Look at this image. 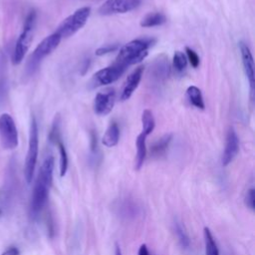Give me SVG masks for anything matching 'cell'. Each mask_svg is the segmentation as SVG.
I'll use <instances>...</instances> for the list:
<instances>
[{
	"instance_id": "4316f807",
	"label": "cell",
	"mask_w": 255,
	"mask_h": 255,
	"mask_svg": "<svg viewBox=\"0 0 255 255\" xmlns=\"http://www.w3.org/2000/svg\"><path fill=\"white\" fill-rule=\"evenodd\" d=\"M119 49V45L118 44H108L106 46L100 47L96 50V55L97 56H104L107 54H110L112 52H115Z\"/></svg>"
},
{
	"instance_id": "7c38bea8",
	"label": "cell",
	"mask_w": 255,
	"mask_h": 255,
	"mask_svg": "<svg viewBox=\"0 0 255 255\" xmlns=\"http://www.w3.org/2000/svg\"><path fill=\"white\" fill-rule=\"evenodd\" d=\"M239 151V139L233 128H230L226 134L225 147L222 153L221 162L223 166L228 165L237 155Z\"/></svg>"
},
{
	"instance_id": "603a6c76",
	"label": "cell",
	"mask_w": 255,
	"mask_h": 255,
	"mask_svg": "<svg viewBox=\"0 0 255 255\" xmlns=\"http://www.w3.org/2000/svg\"><path fill=\"white\" fill-rule=\"evenodd\" d=\"M174 232H175V235H176V237L178 239L179 244L183 248H188L189 244H190L189 237H188L187 233L185 232L184 228L182 227V225L179 222H175V224H174Z\"/></svg>"
},
{
	"instance_id": "2e32d148",
	"label": "cell",
	"mask_w": 255,
	"mask_h": 255,
	"mask_svg": "<svg viewBox=\"0 0 255 255\" xmlns=\"http://www.w3.org/2000/svg\"><path fill=\"white\" fill-rule=\"evenodd\" d=\"M186 98L191 106L203 110L205 105L203 101V97L201 91L196 86H189L186 90Z\"/></svg>"
},
{
	"instance_id": "484cf974",
	"label": "cell",
	"mask_w": 255,
	"mask_h": 255,
	"mask_svg": "<svg viewBox=\"0 0 255 255\" xmlns=\"http://www.w3.org/2000/svg\"><path fill=\"white\" fill-rule=\"evenodd\" d=\"M245 205L250 208L251 210H254L255 208V189L253 187L249 188L245 195Z\"/></svg>"
},
{
	"instance_id": "f1b7e54d",
	"label": "cell",
	"mask_w": 255,
	"mask_h": 255,
	"mask_svg": "<svg viewBox=\"0 0 255 255\" xmlns=\"http://www.w3.org/2000/svg\"><path fill=\"white\" fill-rule=\"evenodd\" d=\"M20 252L18 250V248L16 247H11L9 249H7L5 252H3L1 255H19Z\"/></svg>"
},
{
	"instance_id": "4fadbf2b",
	"label": "cell",
	"mask_w": 255,
	"mask_h": 255,
	"mask_svg": "<svg viewBox=\"0 0 255 255\" xmlns=\"http://www.w3.org/2000/svg\"><path fill=\"white\" fill-rule=\"evenodd\" d=\"M142 73H143L142 67H138L128 76L120 95L121 101L125 102L131 97V95L139 85V82L142 77Z\"/></svg>"
},
{
	"instance_id": "ac0fdd59",
	"label": "cell",
	"mask_w": 255,
	"mask_h": 255,
	"mask_svg": "<svg viewBox=\"0 0 255 255\" xmlns=\"http://www.w3.org/2000/svg\"><path fill=\"white\" fill-rule=\"evenodd\" d=\"M165 21H166V18L162 13H159V12L148 13L141 19L140 26L143 28L156 27V26H160V25L164 24Z\"/></svg>"
},
{
	"instance_id": "8992f818",
	"label": "cell",
	"mask_w": 255,
	"mask_h": 255,
	"mask_svg": "<svg viewBox=\"0 0 255 255\" xmlns=\"http://www.w3.org/2000/svg\"><path fill=\"white\" fill-rule=\"evenodd\" d=\"M91 15V8L88 6L77 9L73 14L68 16L57 29V33L61 38H68L77 33L85 26Z\"/></svg>"
},
{
	"instance_id": "d6986e66",
	"label": "cell",
	"mask_w": 255,
	"mask_h": 255,
	"mask_svg": "<svg viewBox=\"0 0 255 255\" xmlns=\"http://www.w3.org/2000/svg\"><path fill=\"white\" fill-rule=\"evenodd\" d=\"M204 235V245H205V255H219V250L214 237L208 227L203 229Z\"/></svg>"
},
{
	"instance_id": "e0dca14e",
	"label": "cell",
	"mask_w": 255,
	"mask_h": 255,
	"mask_svg": "<svg viewBox=\"0 0 255 255\" xmlns=\"http://www.w3.org/2000/svg\"><path fill=\"white\" fill-rule=\"evenodd\" d=\"M172 135L170 133H166L160 138H158L153 144L150 146V153L153 156H160L165 153L170 141H171Z\"/></svg>"
},
{
	"instance_id": "7a4b0ae2",
	"label": "cell",
	"mask_w": 255,
	"mask_h": 255,
	"mask_svg": "<svg viewBox=\"0 0 255 255\" xmlns=\"http://www.w3.org/2000/svg\"><path fill=\"white\" fill-rule=\"evenodd\" d=\"M152 43L153 40L149 38L135 39L128 42L120 49L115 63L128 68L141 62L147 56L148 48Z\"/></svg>"
},
{
	"instance_id": "44dd1931",
	"label": "cell",
	"mask_w": 255,
	"mask_h": 255,
	"mask_svg": "<svg viewBox=\"0 0 255 255\" xmlns=\"http://www.w3.org/2000/svg\"><path fill=\"white\" fill-rule=\"evenodd\" d=\"M172 66L177 73H182L187 67V59L183 52L176 51L172 58Z\"/></svg>"
},
{
	"instance_id": "30bf717a",
	"label": "cell",
	"mask_w": 255,
	"mask_h": 255,
	"mask_svg": "<svg viewBox=\"0 0 255 255\" xmlns=\"http://www.w3.org/2000/svg\"><path fill=\"white\" fill-rule=\"evenodd\" d=\"M116 93L114 89H108L96 95L94 100V112L99 116H107L114 108Z\"/></svg>"
},
{
	"instance_id": "5bb4252c",
	"label": "cell",
	"mask_w": 255,
	"mask_h": 255,
	"mask_svg": "<svg viewBox=\"0 0 255 255\" xmlns=\"http://www.w3.org/2000/svg\"><path fill=\"white\" fill-rule=\"evenodd\" d=\"M119 139H120V128L118 124L113 122L108 127L102 138V143L107 147H113L118 144Z\"/></svg>"
},
{
	"instance_id": "3957f363",
	"label": "cell",
	"mask_w": 255,
	"mask_h": 255,
	"mask_svg": "<svg viewBox=\"0 0 255 255\" xmlns=\"http://www.w3.org/2000/svg\"><path fill=\"white\" fill-rule=\"evenodd\" d=\"M62 38L61 36L55 32L49 36H47L45 39H43L38 46L35 48L31 56L29 57L27 64H26V74L32 75L35 73V71L38 69L41 61L50 55L60 44Z\"/></svg>"
},
{
	"instance_id": "6da1fadb",
	"label": "cell",
	"mask_w": 255,
	"mask_h": 255,
	"mask_svg": "<svg viewBox=\"0 0 255 255\" xmlns=\"http://www.w3.org/2000/svg\"><path fill=\"white\" fill-rule=\"evenodd\" d=\"M53 170L54 157L48 155L40 167L32 193L30 210L33 217L38 216L47 202L49 190L53 182Z\"/></svg>"
},
{
	"instance_id": "83f0119b",
	"label": "cell",
	"mask_w": 255,
	"mask_h": 255,
	"mask_svg": "<svg viewBox=\"0 0 255 255\" xmlns=\"http://www.w3.org/2000/svg\"><path fill=\"white\" fill-rule=\"evenodd\" d=\"M98 149V141H97V134L95 131L91 132V150L92 152H97Z\"/></svg>"
},
{
	"instance_id": "5b68a950",
	"label": "cell",
	"mask_w": 255,
	"mask_h": 255,
	"mask_svg": "<svg viewBox=\"0 0 255 255\" xmlns=\"http://www.w3.org/2000/svg\"><path fill=\"white\" fill-rule=\"evenodd\" d=\"M38 149H39V132H38V125L36 119L32 117L30 124V133H29V144L28 150L25 158V166H24V175L26 181L30 183L33 179L35 167L38 158Z\"/></svg>"
},
{
	"instance_id": "ba28073f",
	"label": "cell",
	"mask_w": 255,
	"mask_h": 255,
	"mask_svg": "<svg viewBox=\"0 0 255 255\" xmlns=\"http://www.w3.org/2000/svg\"><path fill=\"white\" fill-rule=\"evenodd\" d=\"M126 69L127 68H125L124 66L116 63L113 66L104 68L98 71L96 74H94L89 83V86L91 89H95L101 86L112 84L116 82L124 74Z\"/></svg>"
},
{
	"instance_id": "277c9868",
	"label": "cell",
	"mask_w": 255,
	"mask_h": 255,
	"mask_svg": "<svg viewBox=\"0 0 255 255\" xmlns=\"http://www.w3.org/2000/svg\"><path fill=\"white\" fill-rule=\"evenodd\" d=\"M36 18H37L36 11L31 10L25 19L22 33L20 34V36L17 39L13 57H12V62L14 65H18L22 62V60L24 59V57L29 49V46H30V43H31L32 37H33L32 35H33Z\"/></svg>"
},
{
	"instance_id": "7402d4cb",
	"label": "cell",
	"mask_w": 255,
	"mask_h": 255,
	"mask_svg": "<svg viewBox=\"0 0 255 255\" xmlns=\"http://www.w3.org/2000/svg\"><path fill=\"white\" fill-rule=\"evenodd\" d=\"M58 148H59V153H60V176L63 177L65 176L67 170H68V154L66 147L64 143L60 140L58 143Z\"/></svg>"
},
{
	"instance_id": "f546056e",
	"label": "cell",
	"mask_w": 255,
	"mask_h": 255,
	"mask_svg": "<svg viewBox=\"0 0 255 255\" xmlns=\"http://www.w3.org/2000/svg\"><path fill=\"white\" fill-rule=\"evenodd\" d=\"M137 255H149V251L147 249V246L146 244H141L138 248V252H137Z\"/></svg>"
},
{
	"instance_id": "9c48e42d",
	"label": "cell",
	"mask_w": 255,
	"mask_h": 255,
	"mask_svg": "<svg viewBox=\"0 0 255 255\" xmlns=\"http://www.w3.org/2000/svg\"><path fill=\"white\" fill-rule=\"evenodd\" d=\"M141 0H107L100 8L99 13L104 16L124 14L137 8Z\"/></svg>"
},
{
	"instance_id": "d4e9b609",
	"label": "cell",
	"mask_w": 255,
	"mask_h": 255,
	"mask_svg": "<svg viewBox=\"0 0 255 255\" xmlns=\"http://www.w3.org/2000/svg\"><path fill=\"white\" fill-rule=\"evenodd\" d=\"M185 56L193 68H197L200 64V59L197 53L189 47H185Z\"/></svg>"
},
{
	"instance_id": "8fae6325",
	"label": "cell",
	"mask_w": 255,
	"mask_h": 255,
	"mask_svg": "<svg viewBox=\"0 0 255 255\" xmlns=\"http://www.w3.org/2000/svg\"><path fill=\"white\" fill-rule=\"evenodd\" d=\"M239 50H240V55H241V59H242V64H243L244 72H245V75H246V77H247V79L249 81L250 91H251V95L253 97L254 86H255V74H254V60H253V56H252V53H251L249 47L244 42H240L239 43Z\"/></svg>"
},
{
	"instance_id": "9a60e30c",
	"label": "cell",
	"mask_w": 255,
	"mask_h": 255,
	"mask_svg": "<svg viewBox=\"0 0 255 255\" xmlns=\"http://www.w3.org/2000/svg\"><path fill=\"white\" fill-rule=\"evenodd\" d=\"M146 135L140 132L136 137V154H135V164L134 167L136 170L140 169L143 165V162L146 157V143H145Z\"/></svg>"
},
{
	"instance_id": "52a82bcc",
	"label": "cell",
	"mask_w": 255,
	"mask_h": 255,
	"mask_svg": "<svg viewBox=\"0 0 255 255\" xmlns=\"http://www.w3.org/2000/svg\"><path fill=\"white\" fill-rule=\"evenodd\" d=\"M0 139L5 149H14L18 145V131L15 122L6 113L0 116Z\"/></svg>"
},
{
	"instance_id": "cb8c5ba5",
	"label": "cell",
	"mask_w": 255,
	"mask_h": 255,
	"mask_svg": "<svg viewBox=\"0 0 255 255\" xmlns=\"http://www.w3.org/2000/svg\"><path fill=\"white\" fill-rule=\"evenodd\" d=\"M49 140L52 143H58L60 139V117L57 115L53 121L50 132H49Z\"/></svg>"
},
{
	"instance_id": "ffe728a7",
	"label": "cell",
	"mask_w": 255,
	"mask_h": 255,
	"mask_svg": "<svg viewBox=\"0 0 255 255\" xmlns=\"http://www.w3.org/2000/svg\"><path fill=\"white\" fill-rule=\"evenodd\" d=\"M141 125H142V130L141 132L144 135L150 134L155 127V121L153 118L152 113L149 110H144L141 114Z\"/></svg>"
},
{
	"instance_id": "4dcf8cb0",
	"label": "cell",
	"mask_w": 255,
	"mask_h": 255,
	"mask_svg": "<svg viewBox=\"0 0 255 255\" xmlns=\"http://www.w3.org/2000/svg\"><path fill=\"white\" fill-rule=\"evenodd\" d=\"M116 255H122V250L118 245L116 246Z\"/></svg>"
}]
</instances>
